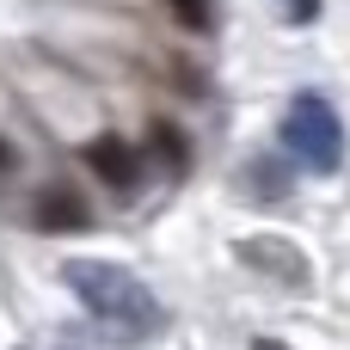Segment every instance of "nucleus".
<instances>
[{"mask_svg":"<svg viewBox=\"0 0 350 350\" xmlns=\"http://www.w3.org/2000/svg\"><path fill=\"white\" fill-rule=\"evenodd\" d=\"M31 221L43 234H74V228H92V209L80 197V185H43L31 197Z\"/></svg>","mask_w":350,"mask_h":350,"instance_id":"20e7f679","label":"nucleus"},{"mask_svg":"<svg viewBox=\"0 0 350 350\" xmlns=\"http://www.w3.org/2000/svg\"><path fill=\"white\" fill-rule=\"evenodd\" d=\"M166 6H172L178 31H191V37H209L215 31V0H166Z\"/></svg>","mask_w":350,"mask_h":350,"instance_id":"6e6552de","label":"nucleus"},{"mask_svg":"<svg viewBox=\"0 0 350 350\" xmlns=\"http://www.w3.org/2000/svg\"><path fill=\"white\" fill-rule=\"evenodd\" d=\"M314 12H320V0H289V18L295 25H314Z\"/></svg>","mask_w":350,"mask_h":350,"instance_id":"1a4fd4ad","label":"nucleus"},{"mask_svg":"<svg viewBox=\"0 0 350 350\" xmlns=\"http://www.w3.org/2000/svg\"><path fill=\"white\" fill-rule=\"evenodd\" d=\"M62 283L80 295V308H86V314L98 320V332L117 338V345H148V338H160V326H166L160 295H154L135 271H123V265H111V258H68V265H62Z\"/></svg>","mask_w":350,"mask_h":350,"instance_id":"f257e3e1","label":"nucleus"},{"mask_svg":"<svg viewBox=\"0 0 350 350\" xmlns=\"http://www.w3.org/2000/svg\"><path fill=\"white\" fill-rule=\"evenodd\" d=\"M246 172H252V178H246V191H252L258 203H277V197H289V185H295V178H289V166H283V160H271V154H252V160H246Z\"/></svg>","mask_w":350,"mask_h":350,"instance_id":"423d86ee","label":"nucleus"},{"mask_svg":"<svg viewBox=\"0 0 350 350\" xmlns=\"http://www.w3.org/2000/svg\"><path fill=\"white\" fill-rule=\"evenodd\" d=\"M80 160H86V172H98V185L105 191H135V178H142V148H129V135H117V129H105V135H92L86 148H80Z\"/></svg>","mask_w":350,"mask_h":350,"instance_id":"7ed1b4c3","label":"nucleus"},{"mask_svg":"<svg viewBox=\"0 0 350 350\" xmlns=\"http://www.w3.org/2000/svg\"><path fill=\"white\" fill-rule=\"evenodd\" d=\"M148 135H154V154H160V166H166V172H185V166H191V142H185V129H172V123L160 117Z\"/></svg>","mask_w":350,"mask_h":350,"instance_id":"0eeeda50","label":"nucleus"},{"mask_svg":"<svg viewBox=\"0 0 350 350\" xmlns=\"http://www.w3.org/2000/svg\"><path fill=\"white\" fill-rule=\"evenodd\" d=\"M240 258L246 265H271L265 277H283V283H295V289H308V258L289 246V240H271V234H252V240H240Z\"/></svg>","mask_w":350,"mask_h":350,"instance_id":"39448f33","label":"nucleus"},{"mask_svg":"<svg viewBox=\"0 0 350 350\" xmlns=\"http://www.w3.org/2000/svg\"><path fill=\"white\" fill-rule=\"evenodd\" d=\"M252 350H289V345H277V338H252Z\"/></svg>","mask_w":350,"mask_h":350,"instance_id":"9b49d317","label":"nucleus"},{"mask_svg":"<svg viewBox=\"0 0 350 350\" xmlns=\"http://www.w3.org/2000/svg\"><path fill=\"white\" fill-rule=\"evenodd\" d=\"M283 148L308 166V172H338L345 166V117L332 111L326 92H295L283 111Z\"/></svg>","mask_w":350,"mask_h":350,"instance_id":"f03ea898","label":"nucleus"},{"mask_svg":"<svg viewBox=\"0 0 350 350\" xmlns=\"http://www.w3.org/2000/svg\"><path fill=\"white\" fill-rule=\"evenodd\" d=\"M12 166H18V154H12V142H6V135H0V178H6V172H12Z\"/></svg>","mask_w":350,"mask_h":350,"instance_id":"9d476101","label":"nucleus"}]
</instances>
